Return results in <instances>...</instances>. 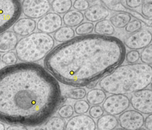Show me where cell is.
I'll list each match as a JSON object with an SVG mask.
<instances>
[{"mask_svg":"<svg viewBox=\"0 0 152 130\" xmlns=\"http://www.w3.org/2000/svg\"><path fill=\"white\" fill-rule=\"evenodd\" d=\"M62 100L58 81L41 65L21 63L0 69V122L40 126Z\"/></svg>","mask_w":152,"mask_h":130,"instance_id":"obj_1","label":"cell"},{"mask_svg":"<svg viewBox=\"0 0 152 130\" xmlns=\"http://www.w3.org/2000/svg\"><path fill=\"white\" fill-rule=\"evenodd\" d=\"M126 53V47L119 38L88 34L56 46L45 57L44 65L61 83L84 87L121 66Z\"/></svg>","mask_w":152,"mask_h":130,"instance_id":"obj_2","label":"cell"},{"mask_svg":"<svg viewBox=\"0 0 152 130\" xmlns=\"http://www.w3.org/2000/svg\"><path fill=\"white\" fill-rule=\"evenodd\" d=\"M152 81V66L143 63L124 64L102 77L101 89L111 95L132 94L146 89Z\"/></svg>","mask_w":152,"mask_h":130,"instance_id":"obj_3","label":"cell"},{"mask_svg":"<svg viewBox=\"0 0 152 130\" xmlns=\"http://www.w3.org/2000/svg\"><path fill=\"white\" fill-rule=\"evenodd\" d=\"M54 45L55 41L50 35L36 32L18 41L15 54L21 62L34 63L45 58Z\"/></svg>","mask_w":152,"mask_h":130,"instance_id":"obj_4","label":"cell"},{"mask_svg":"<svg viewBox=\"0 0 152 130\" xmlns=\"http://www.w3.org/2000/svg\"><path fill=\"white\" fill-rule=\"evenodd\" d=\"M21 14L20 1L0 0V34L13 25Z\"/></svg>","mask_w":152,"mask_h":130,"instance_id":"obj_5","label":"cell"},{"mask_svg":"<svg viewBox=\"0 0 152 130\" xmlns=\"http://www.w3.org/2000/svg\"><path fill=\"white\" fill-rule=\"evenodd\" d=\"M21 12L30 19L41 18L49 13L50 10V3L48 1L24 0L21 4Z\"/></svg>","mask_w":152,"mask_h":130,"instance_id":"obj_6","label":"cell"},{"mask_svg":"<svg viewBox=\"0 0 152 130\" xmlns=\"http://www.w3.org/2000/svg\"><path fill=\"white\" fill-rule=\"evenodd\" d=\"M130 105L134 110L142 114L152 113V90L145 89L132 94Z\"/></svg>","mask_w":152,"mask_h":130,"instance_id":"obj_7","label":"cell"},{"mask_svg":"<svg viewBox=\"0 0 152 130\" xmlns=\"http://www.w3.org/2000/svg\"><path fill=\"white\" fill-rule=\"evenodd\" d=\"M129 106V99L124 95H111L102 103L104 112L113 116L119 115L126 110Z\"/></svg>","mask_w":152,"mask_h":130,"instance_id":"obj_8","label":"cell"},{"mask_svg":"<svg viewBox=\"0 0 152 130\" xmlns=\"http://www.w3.org/2000/svg\"><path fill=\"white\" fill-rule=\"evenodd\" d=\"M118 119L121 128L125 130H138L144 126V123L142 114L132 109L124 111Z\"/></svg>","mask_w":152,"mask_h":130,"instance_id":"obj_9","label":"cell"},{"mask_svg":"<svg viewBox=\"0 0 152 130\" xmlns=\"http://www.w3.org/2000/svg\"><path fill=\"white\" fill-rule=\"evenodd\" d=\"M151 41V32L147 30H140L126 37L124 39V44L129 49L138 51L150 45Z\"/></svg>","mask_w":152,"mask_h":130,"instance_id":"obj_10","label":"cell"},{"mask_svg":"<svg viewBox=\"0 0 152 130\" xmlns=\"http://www.w3.org/2000/svg\"><path fill=\"white\" fill-rule=\"evenodd\" d=\"M62 18L60 15L50 12L40 18L36 24L39 32L50 34L55 32L62 25Z\"/></svg>","mask_w":152,"mask_h":130,"instance_id":"obj_11","label":"cell"},{"mask_svg":"<svg viewBox=\"0 0 152 130\" xmlns=\"http://www.w3.org/2000/svg\"><path fill=\"white\" fill-rule=\"evenodd\" d=\"M94 120L86 114L75 115L67 121L64 130H96Z\"/></svg>","mask_w":152,"mask_h":130,"instance_id":"obj_12","label":"cell"},{"mask_svg":"<svg viewBox=\"0 0 152 130\" xmlns=\"http://www.w3.org/2000/svg\"><path fill=\"white\" fill-rule=\"evenodd\" d=\"M36 28V21L28 18L18 19L12 25L13 32L20 37H25L34 32Z\"/></svg>","mask_w":152,"mask_h":130,"instance_id":"obj_13","label":"cell"},{"mask_svg":"<svg viewBox=\"0 0 152 130\" xmlns=\"http://www.w3.org/2000/svg\"><path fill=\"white\" fill-rule=\"evenodd\" d=\"M109 15L108 9L100 4H94L90 6L84 13L85 18L92 23L105 20Z\"/></svg>","mask_w":152,"mask_h":130,"instance_id":"obj_14","label":"cell"},{"mask_svg":"<svg viewBox=\"0 0 152 130\" xmlns=\"http://www.w3.org/2000/svg\"><path fill=\"white\" fill-rule=\"evenodd\" d=\"M18 38L12 31L7 30L0 34V53H6L15 49Z\"/></svg>","mask_w":152,"mask_h":130,"instance_id":"obj_15","label":"cell"},{"mask_svg":"<svg viewBox=\"0 0 152 130\" xmlns=\"http://www.w3.org/2000/svg\"><path fill=\"white\" fill-rule=\"evenodd\" d=\"M62 18L65 26L72 28L81 24L84 21V16L81 12L71 9L64 14Z\"/></svg>","mask_w":152,"mask_h":130,"instance_id":"obj_16","label":"cell"},{"mask_svg":"<svg viewBox=\"0 0 152 130\" xmlns=\"http://www.w3.org/2000/svg\"><path fill=\"white\" fill-rule=\"evenodd\" d=\"M96 124L97 130H113L118 126L119 122L115 116L106 114L97 119Z\"/></svg>","mask_w":152,"mask_h":130,"instance_id":"obj_17","label":"cell"},{"mask_svg":"<svg viewBox=\"0 0 152 130\" xmlns=\"http://www.w3.org/2000/svg\"><path fill=\"white\" fill-rule=\"evenodd\" d=\"M94 31L97 35L112 36L115 32V30L110 21L105 19L96 23L94 27Z\"/></svg>","mask_w":152,"mask_h":130,"instance_id":"obj_18","label":"cell"},{"mask_svg":"<svg viewBox=\"0 0 152 130\" xmlns=\"http://www.w3.org/2000/svg\"><path fill=\"white\" fill-rule=\"evenodd\" d=\"M75 30L67 26L61 27L53 35V38L58 43H65L75 37Z\"/></svg>","mask_w":152,"mask_h":130,"instance_id":"obj_19","label":"cell"},{"mask_svg":"<svg viewBox=\"0 0 152 130\" xmlns=\"http://www.w3.org/2000/svg\"><path fill=\"white\" fill-rule=\"evenodd\" d=\"M86 97L87 102L90 105H99L104 101L106 98V93L101 89L94 88L88 91Z\"/></svg>","mask_w":152,"mask_h":130,"instance_id":"obj_20","label":"cell"},{"mask_svg":"<svg viewBox=\"0 0 152 130\" xmlns=\"http://www.w3.org/2000/svg\"><path fill=\"white\" fill-rule=\"evenodd\" d=\"M131 15L125 12L117 13L110 18V22L112 25L117 28H125L131 21Z\"/></svg>","mask_w":152,"mask_h":130,"instance_id":"obj_21","label":"cell"},{"mask_svg":"<svg viewBox=\"0 0 152 130\" xmlns=\"http://www.w3.org/2000/svg\"><path fill=\"white\" fill-rule=\"evenodd\" d=\"M51 8L55 13L58 14H64L69 10L72 6V1H52L50 3Z\"/></svg>","mask_w":152,"mask_h":130,"instance_id":"obj_22","label":"cell"},{"mask_svg":"<svg viewBox=\"0 0 152 130\" xmlns=\"http://www.w3.org/2000/svg\"><path fill=\"white\" fill-rule=\"evenodd\" d=\"M65 124V119L59 116H53L46 122L45 129V130H64Z\"/></svg>","mask_w":152,"mask_h":130,"instance_id":"obj_23","label":"cell"},{"mask_svg":"<svg viewBox=\"0 0 152 130\" xmlns=\"http://www.w3.org/2000/svg\"><path fill=\"white\" fill-rule=\"evenodd\" d=\"M101 2L106 9L113 11L125 12L126 8L122 1H102Z\"/></svg>","mask_w":152,"mask_h":130,"instance_id":"obj_24","label":"cell"},{"mask_svg":"<svg viewBox=\"0 0 152 130\" xmlns=\"http://www.w3.org/2000/svg\"><path fill=\"white\" fill-rule=\"evenodd\" d=\"M87 92L84 87H75L65 93V97L74 100H81L86 96Z\"/></svg>","mask_w":152,"mask_h":130,"instance_id":"obj_25","label":"cell"},{"mask_svg":"<svg viewBox=\"0 0 152 130\" xmlns=\"http://www.w3.org/2000/svg\"><path fill=\"white\" fill-rule=\"evenodd\" d=\"M94 25L90 22H84L76 27L75 32L78 36L87 35L90 34L94 31Z\"/></svg>","mask_w":152,"mask_h":130,"instance_id":"obj_26","label":"cell"},{"mask_svg":"<svg viewBox=\"0 0 152 130\" xmlns=\"http://www.w3.org/2000/svg\"><path fill=\"white\" fill-rule=\"evenodd\" d=\"M90 104L87 100L81 99L75 101L74 104V111L77 115L85 114L90 109Z\"/></svg>","mask_w":152,"mask_h":130,"instance_id":"obj_27","label":"cell"},{"mask_svg":"<svg viewBox=\"0 0 152 130\" xmlns=\"http://www.w3.org/2000/svg\"><path fill=\"white\" fill-rule=\"evenodd\" d=\"M140 60L143 64L150 66L152 64V44L142 50L140 53Z\"/></svg>","mask_w":152,"mask_h":130,"instance_id":"obj_28","label":"cell"},{"mask_svg":"<svg viewBox=\"0 0 152 130\" xmlns=\"http://www.w3.org/2000/svg\"><path fill=\"white\" fill-rule=\"evenodd\" d=\"M74 111V108L71 105H64L60 106L58 109L59 116L64 119H69L72 117Z\"/></svg>","mask_w":152,"mask_h":130,"instance_id":"obj_29","label":"cell"},{"mask_svg":"<svg viewBox=\"0 0 152 130\" xmlns=\"http://www.w3.org/2000/svg\"><path fill=\"white\" fill-rule=\"evenodd\" d=\"M2 62L7 66H11L17 63L18 61L15 53L10 51L3 54L1 58Z\"/></svg>","mask_w":152,"mask_h":130,"instance_id":"obj_30","label":"cell"},{"mask_svg":"<svg viewBox=\"0 0 152 130\" xmlns=\"http://www.w3.org/2000/svg\"><path fill=\"white\" fill-rule=\"evenodd\" d=\"M142 27V22L136 19L131 21L125 27V30L128 33L133 34L140 31Z\"/></svg>","mask_w":152,"mask_h":130,"instance_id":"obj_31","label":"cell"},{"mask_svg":"<svg viewBox=\"0 0 152 130\" xmlns=\"http://www.w3.org/2000/svg\"><path fill=\"white\" fill-rule=\"evenodd\" d=\"M141 12L143 17L149 19L152 18V1H143Z\"/></svg>","mask_w":152,"mask_h":130,"instance_id":"obj_32","label":"cell"},{"mask_svg":"<svg viewBox=\"0 0 152 130\" xmlns=\"http://www.w3.org/2000/svg\"><path fill=\"white\" fill-rule=\"evenodd\" d=\"M140 58V53L137 50H131L128 51L125 55L126 61L129 64L137 63Z\"/></svg>","mask_w":152,"mask_h":130,"instance_id":"obj_33","label":"cell"},{"mask_svg":"<svg viewBox=\"0 0 152 130\" xmlns=\"http://www.w3.org/2000/svg\"><path fill=\"white\" fill-rule=\"evenodd\" d=\"M89 116L93 119H99L104 113V110L102 106L99 105H94L90 108L88 110Z\"/></svg>","mask_w":152,"mask_h":130,"instance_id":"obj_34","label":"cell"},{"mask_svg":"<svg viewBox=\"0 0 152 130\" xmlns=\"http://www.w3.org/2000/svg\"><path fill=\"white\" fill-rule=\"evenodd\" d=\"M72 7L75 10L80 12L86 11L90 7V3L88 1H74Z\"/></svg>","mask_w":152,"mask_h":130,"instance_id":"obj_35","label":"cell"},{"mask_svg":"<svg viewBox=\"0 0 152 130\" xmlns=\"http://www.w3.org/2000/svg\"><path fill=\"white\" fill-rule=\"evenodd\" d=\"M125 2L126 5L127 7H128L129 9H133V8H136L140 5H142L143 1H140V0H127L124 1Z\"/></svg>","mask_w":152,"mask_h":130,"instance_id":"obj_36","label":"cell"},{"mask_svg":"<svg viewBox=\"0 0 152 130\" xmlns=\"http://www.w3.org/2000/svg\"><path fill=\"white\" fill-rule=\"evenodd\" d=\"M144 125L147 130H152V113L147 116L144 119Z\"/></svg>","mask_w":152,"mask_h":130,"instance_id":"obj_37","label":"cell"},{"mask_svg":"<svg viewBox=\"0 0 152 130\" xmlns=\"http://www.w3.org/2000/svg\"><path fill=\"white\" fill-rule=\"evenodd\" d=\"M5 130H28V128L21 125H11Z\"/></svg>","mask_w":152,"mask_h":130,"instance_id":"obj_38","label":"cell"},{"mask_svg":"<svg viewBox=\"0 0 152 130\" xmlns=\"http://www.w3.org/2000/svg\"><path fill=\"white\" fill-rule=\"evenodd\" d=\"M99 82V80H94V81L91 82L86 86V88L88 89H90V90L94 89V87H96V86L97 85Z\"/></svg>","mask_w":152,"mask_h":130,"instance_id":"obj_39","label":"cell"},{"mask_svg":"<svg viewBox=\"0 0 152 130\" xmlns=\"http://www.w3.org/2000/svg\"><path fill=\"white\" fill-rule=\"evenodd\" d=\"M0 130H5V125L1 122H0Z\"/></svg>","mask_w":152,"mask_h":130,"instance_id":"obj_40","label":"cell"},{"mask_svg":"<svg viewBox=\"0 0 152 130\" xmlns=\"http://www.w3.org/2000/svg\"><path fill=\"white\" fill-rule=\"evenodd\" d=\"M113 130H125V129H122L121 128H115Z\"/></svg>","mask_w":152,"mask_h":130,"instance_id":"obj_41","label":"cell"},{"mask_svg":"<svg viewBox=\"0 0 152 130\" xmlns=\"http://www.w3.org/2000/svg\"><path fill=\"white\" fill-rule=\"evenodd\" d=\"M34 130H45V129H44L43 128H37V129H35Z\"/></svg>","mask_w":152,"mask_h":130,"instance_id":"obj_42","label":"cell"},{"mask_svg":"<svg viewBox=\"0 0 152 130\" xmlns=\"http://www.w3.org/2000/svg\"><path fill=\"white\" fill-rule=\"evenodd\" d=\"M138 130H147L146 129H145V128H140V129H138Z\"/></svg>","mask_w":152,"mask_h":130,"instance_id":"obj_43","label":"cell"},{"mask_svg":"<svg viewBox=\"0 0 152 130\" xmlns=\"http://www.w3.org/2000/svg\"><path fill=\"white\" fill-rule=\"evenodd\" d=\"M150 87H151V90H152V81H151V83H150Z\"/></svg>","mask_w":152,"mask_h":130,"instance_id":"obj_44","label":"cell"},{"mask_svg":"<svg viewBox=\"0 0 152 130\" xmlns=\"http://www.w3.org/2000/svg\"><path fill=\"white\" fill-rule=\"evenodd\" d=\"M1 58H2V57H1V54H0V61L1 60Z\"/></svg>","mask_w":152,"mask_h":130,"instance_id":"obj_45","label":"cell"}]
</instances>
